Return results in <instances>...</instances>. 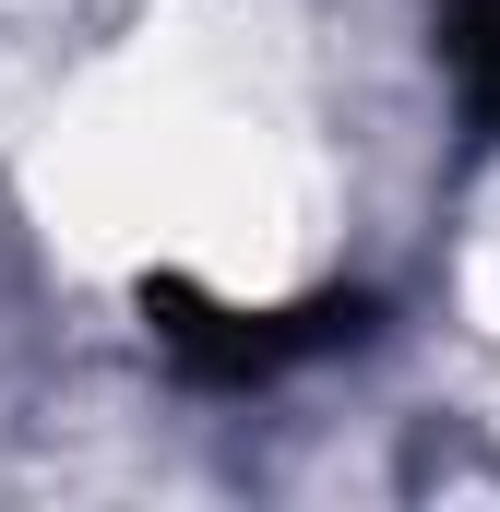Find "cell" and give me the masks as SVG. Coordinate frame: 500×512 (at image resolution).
I'll return each mask as SVG.
<instances>
[{
	"label": "cell",
	"instance_id": "1",
	"mask_svg": "<svg viewBox=\"0 0 500 512\" xmlns=\"http://www.w3.org/2000/svg\"><path fill=\"white\" fill-rule=\"evenodd\" d=\"M358 298H298V310H215V298H191V286H155V334H167V358L191 370V382H274V370H298V358H322V346H358Z\"/></svg>",
	"mask_w": 500,
	"mask_h": 512
},
{
	"label": "cell",
	"instance_id": "2",
	"mask_svg": "<svg viewBox=\"0 0 500 512\" xmlns=\"http://www.w3.org/2000/svg\"><path fill=\"white\" fill-rule=\"evenodd\" d=\"M441 60H453L465 131L500 143V0H453V12H441Z\"/></svg>",
	"mask_w": 500,
	"mask_h": 512
}]
</instances>
